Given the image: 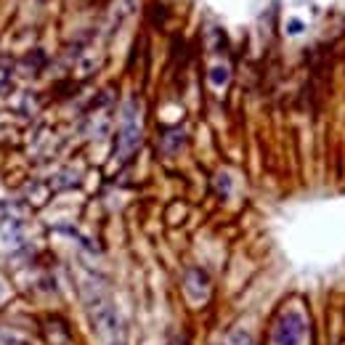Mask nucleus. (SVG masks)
<instances>
[{"label":"nucleus","instance_id":"1","mask_svg":"<svg viewBox=\"0 0 345 345\" xmlns=\"http://www.w3.org/2000/svg\"><path fill=\"white\" fill-rule=\"evenodd\" d=\"M305 335H308V321L300 311H284L274 327L276 345H303Z\"/></svg>","mask_w":345,"mask_h":345},{"label":"nucleus","instance_id":"2","mask_svg":"<svg viewBox=\"0 0 345 345\" xmlns=\"http://www.w3.org/2000/svg\"><path fill=\"white\" fill-rule=\"evenodd\" d=\"M287 29H289V32H300V29H303V24H300V21H289V24H287Z\"/></svg>","mask_w":345,"mask_h":345}]
</instances>
